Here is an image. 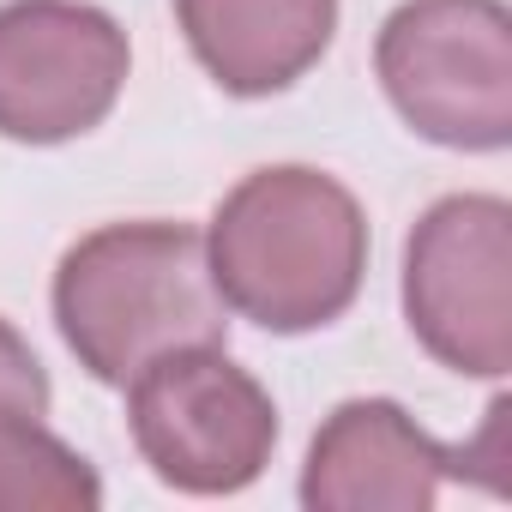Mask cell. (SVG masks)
I'll use <instances>...</instances> for the list:
<instances>
[{
    "instance_id": "obj_1",
    "label": "cell",
    "mask_w": 512,
    "mask_h": 512,
    "mask_svg": "<svg viewBox=\"0 0 512 512\" xmlns=\"http://www.w3.org/2000/svg\"><path fill=\"white\" fill-rule=\"evenodd\" d=\"M205 260L223 308L266 332H314L338 320L368 266V223L350 187L284 163L247 175L211 217Z\"/></svg>"
},
{
    "instance_id": "obj_2",
    "label": "cell",
    "mask_w": 512,
    "mask_h": 512,
    "mask_svg": "<svg viewBox=\"0 0 512 512\" xmlns=\"http://www.w3.org/2000/svg\"><path fill=\"white\" fill-rule=\"evenodd\" d=\"M223 314L205 235L187 223H109L55 272L61 338L109 386H127L169 350L217 344L229 326Z\"/></svg>"
},
{
    "instance_id": "obj_3",
    "label": "cell",
    "mask_w": 512,
    "mask_h": 512,
    "mask_svg": "<svg viewBox=\"0 0 512 512\" xmlns=\"http://www.w3.org/2000/svg\"><path fill=\"white\" fill-rule=\"evenodd\" d=\"M380 85L434 145L512 139V19L500 0H404L380 31Z\"/></svg>"
},
{
    "instance_id": "obj_4",
    "label": "cell",
    "mask_w": 512,
    "mask_h": 512,
    "mask_svg": "<svg viewBox=\"0 0 512 512\" xmlns=\"http://www.w3.org/2000/svg\"><path fill=\"white\" fill-rule=\"evenodd\" d=\"M404 314L422 350L458 374L512 368V211L494 193L440 199L404 253Z\"/></svg>"
},
{
    "instance_id": "obj_5",
    "label": "cell",
    "mask_w": 512,
    "mask_h": 512,
    "mask_svg": "<svg viewBox=\"0 0 512 512\" xmlns=\"http://www.w3.org/2000/svg\"><path fill=\"white\" fill-rule=\"evenodd\" d=\"M127 416L145 464L187 494H229L266 470L278 410L260 380L241 374L217 344H187L145 362L127 380Z\"/></svg>"
},
{
    "instance_id": "obj_6",
    "label": "cell",
    "mask_w": 512,
    "mask_h": 512,
    "mask_svg": "<svg viewBox=\"0 0 512 512\" xmlns=\"http://www.w3.org/2000/svg\"><path fill=\"white\" fill-rule=\"evenodd\" d=\"M506 428H512V404L494 398L470 446H434L398 404L356 398L320 428L308 452L302 500L320 512H422L434 506V488L446 476H470L506 494V464H512Z\"/></svg>"
},
{
    "instance_id": "obj_7",
    "label": "cell",
    "mask_w": 512,
    "mask_h": 512,
    "mask_svg": "<svg viewBox=\"0 0 512 512\" xmlns=\"http://www.w3.org/2000/svg\"><path fill=\"white\" fill-rule=\"evenodd\" d=\"M127 85V37L85 0L0 7V133L61 145L91 133Z\"/></svg>"
},
{
    "instance_id": "obj_8",
    "label": "cell",
    "mask_w": 512,
    "mask_h": 512,
    "mask_svg": "<svg viewBox=\"0 0 512 512\" xmlns=\"http://www.w3.org/2000/svg\"><path fill=\"white\" fill-rule=\"evenodd\" d=\"M175 13L223 91L272 97L326 55L338 0H175Z\"/></svg>"
},
{
    "instance_id": "obj_9",
    "label": "cell",
    "mask_w": 512,
    "mask_h": 512,
    "mask_svg": "<svg viewBox=\"0 0 512 512\" xmlns=\"http://www.w3.org/2000/svg\"><path fill=\"white\" fill-rule=\"evenodd\" d=\"M49 380L31 344L0 320V512H91V464L43 428Z\"/></svg>"
}]
</instances>
